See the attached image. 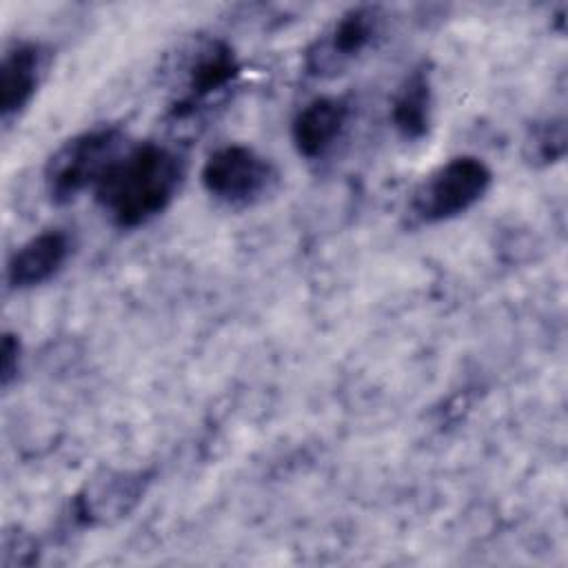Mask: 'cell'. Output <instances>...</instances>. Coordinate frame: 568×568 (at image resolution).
<instances>
[{
  "mask_svg": "<svg viewBox=\"0 0 568 568\" xmlns=\"http://www.w3.org/2000/svg\"><path fill=\"white\" fill-rule=\"evenodd\" d=\"M493 171L481 158L457 155L430 171L410 193L406 215L413 224L448 222L473 209L490 189Z\"/></svg>",
  "mask_w": 568,
  "mask_h": 568,
  "instance_id": "3",
  "label": "cell"
},
{
  "mask_svg": "<svg viewBox=\"0 0 568 568\" xmlns=\"http://www.w3.org/2000/svg\"><path fill=\"white\" fill-rule=\"evenodd\" d=\"M566 155L564 118L537 120L524 135V158L532 166H550Z\"/></svg>",
  "mask_w": 568,
  "mask_h": 568,
  "instance_id": "12",
  "label": "cell"
},
{
  "mask_svg": "<svg viewBox=\"0 0 568 568\" xmlns=\"http://www.w3.org/2000/svg\"><path fill=\"white\" fill-rule=\"evenodd\" d=\"M242 73V64L226 40L197 38L182 53L173 67L171 106L175 120H186L200 109L209 106L213 98L224 93Z\"/></svg>",
  "mask_w": 568,
  "mask_h": 568,
  "instance_id": "4",
  "label": "cell"
},
{
  "mask_svg": "<svg viewBox=\"0 0 568 568\" xmlns=\"http://www.w3.org/2000/svg\"><path fill=\"white\" fill-rule=\"evenodd\" d=\"M202 186L217 202L246 209L262 202L280 182L277 166L248 144H224L202 166Z\"/></svg>",
  "mask_w": 568,
  "mask_h": 568,
  "instance_id": "5",
  "label": "cell"
},
{
  "mask_svg": "<svg viewBox=\"0 0 568 568\" xmlns=\"http://www.w3.org/2000/svg\"><path fill=\"white\" fill-rule=\"evenodd\" d=\"M0 353H2L0 379H2V386L7 388V386L18 377V371H20V353H22V346H20V339H18L16 333H4V335H2Z\"/></svg>",
  "mask_w": 568,
  "mask_h": 568,
  "instance_id": "13",
  "label": "cell"
},
{
  "mask_svg": "<svg viewBox=\"0 0 568 568\" xmlns=\"http://www.w3.org/2000/svg\"><path fill=\"white\" fill-rule=\"evenodd\" d=\"M149 484L144 473H104L73 499V517L82 526H104L126 517Z\"/></svg>",
  "mask_w": 568,
  "mask_h": 568,
  "instance_id": "7",
  "label": "cell"
},
{
  "mask_svg": "<svg viewBox=\"0 0 568 568\" xmlns=\"http://www.w3.org/2000/svg\"><path fill=\"white\" fill-rule=\"evenodd\" d=\"M382 7L359 4L344 11L306 49V71L311 75H335L368 51L384 31Z\"/></svg>",
  "mask_w": 568,
  "mask_h": 568,
  "instance_id": "6",
  "label": "cell"
},
{
  "mask_svg": "<svg viewBox=\"0 0 568 568\" xmlns=\"http://www.w3.org/2000/svg\"><path fill=\"white\" fill-rule=\"evenodd\" d=\"M390 122L406 142L428 135L433 122V75L426 62L415 64L397 84L390 100Z\"/></svg>",
  "mask_w": 568,
  "mask_h": 568,
  "instance_id": "11",
  "label": "cell"
},
{
  "mask_svg": "<svg viewBox=\"0 0 568 568\" xmlns=\"http://www.w3.org/2000/svg\"><path fill=\"white\" fill-rule=\"evenodd\" d=\"M44 71V49L31 40L11 42L0 62V115L2 122L18 118L33 100Z\"/></svg>",
  "mask_w": 568,
  "mask_h": 568,
  "instance_id": "8",
  "label": "cell"
},
{
  "mask_svg": "<svg viewBox=\"0 0 568 568\" xmlns=\"http://www.w3.org/2000/svg\"><path fill=\"white\" fill-rule=\"evenodd\" d=\"M351 106L344 98L322 95L304 104L291 124V140L295 151L306 160L326 155L342 138Z\"/></svg>",
  "mask_w": 568,
  "mask_h": 568,
  "instance_id": "9",
  "label": "cell"
},
{
  "mask_svg": "<svg viewBox=\"0 0 568 568\" xmlns=\"http://www.w3.org/2000/svg\"><path fill=\"white\" fill-rule=\"evenodd\" d=\"M126 149V135L115 124L80 131L64 140L44 162L42 182L58 206L73 202L87 189H95L111 162Z\"/></svg>",
  "mask_w": 568,
  "mask_h": 568,
  "instance_id": "2",
  "label": "cell"
},
{
  "mask_svg": "<svg viewBox=\"0 0 568 568\" xmlns=\"http://www.w3.org/2000/svg\"><path fill=\"white\" fill-rule=\"evenodd\" d=\"M184 171L182 153L169 144H126L93 189L95 202L115 226L138 229L169 209Z\"/></svg>",
  "mask_w": 568,
  "mask_h": 568,
  "instance_id": "1",
  "label": "cell"
},
{
  "mask_svg": "<svg viewBox=\"0 0 568 568\" xmlns=\"http://www.w3.org/2000/svg\"><path fill=\"white\" fill-rule=\"evenodd\" d=\"M71 255V237L62 229H47L27 240L7 262L11 288H33L55 277Z\"/></svg>",
  "mask_w": 568,
  "mask_h": 568,
  "instance_id": "10",
  "label": "cell"
}]
</instances>
